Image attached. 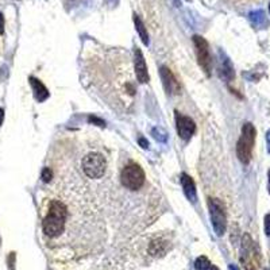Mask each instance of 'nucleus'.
I'll return each instance as SVG.
<instances>
[{
  "instance_id": "10",
  "label": "nucleus",
  "mask_w": 270,
  "mask_h": 270,
  "mask_svg": "<svg viewBox=\"0 0 270 270\" xmlns=\"http://www.w3.org/2000/svg\"><path fill=\"white\" fill-rule=\"evenodd\" d=\"M161 78H162V82H164L165 91L170 95H176L180 92V84L174 77V74L170 72V69H168L166 66H162L161 68Z\"/></svg>"
},
{
  "instance_id": "18",
  "label": "nucleus",
  "mask_w": 270,
  "mask_h": 270,
  "mask_svg": "<svg viewBox=\"0 0 270 270\" xmlns=\"http://www.w3.org/2000/svg\"><path fill=\"white\" fill-rule=\"evenodd\" d=\"M89 122L91 123H96V124H98V126H100V127L106 126V123L103 122L102 119L96 118V116H89Z\"/></svg>"
},
{
  "instance_id": "8",
  "label": "nucleus",
  "mask_w": 270,
  "mask_h": 270,
  "mask_svg": "<svg viewBox=\"0 0 270 270\" xmlns=\"http://www.w3.org/2000/svg\"><path fill=\"white\" fill-rule=\"evenodd\" d=\"M176 123H177V132L180 135V138L184 141H188L196 131V124L192 119L184 115H180L176 112Z\"/></svg>"
},
{
  "instance_id": "1",
  "label": "nucleus",
  "mask_w": 270,
  "mask_h": 270,
  "mask_svg": "<svg viewBox=\"0 0 270 270\" xmlns=\"http://www.w3.org/2000/svg\"><path fill=\"white\" fill-rule=\"evenodd\" d=\"M66 216H68V212H66L65 205L58 200L52 201L49 212H48V215L43 219V223H42L43 233L50 238L58 237L65 229Z\"/></svg>"
},
{
  "instance_id": "25",
  "label": "nucleus",
  "mask_w": 270,
  "mask_h": 270,
  "mask_svg": "<svg viewBox=\"0 0 270 270\" xmlns=\"http://www.w3.org/2000/svg\"><path fill=\"white\" fill-rule=\"evenodd\" d=\"M267 176H269V192H270V170L269 173H267Z\"/></svg>"
},
{
  "instance_id": "17",
  "label": "nucleus",
  "mask_w": 270,
  "mask_h": 270,
  "mask_svg": "<svg viewBox=\"0 0 270 270\" xmlns=\"http://www.w3.org/2000/svg\"><path fill=\"white\" fill-rule=\"evenodd\" d=\"M52 177H53V173H52V170L49 168H45L42 170V180L45 181V183H49L52 180Z\"/></svg>"
},
{
  "instance_id": "11",
  "label": "nucleus",
  "mask_w": 270,
  "mask_h": 270,
  "mask_svg": "<svg viewBox=\"0 0 270 270\" xmlns=\"http://www.w3.org/2000/svg\"><path fill=\"white\" fill-rule=\"evenodd\" d=\"M181 185H183L185 196L188 197V200L192 201V203H196L197 200L196 185H195V181L192 180V177H189L188 174L183 173V174H181Z\"/></svg>"
},
{
  "instance_id": "3",
  "label": "nucleus",
  "mask_w": 270,
  "mask_h": 270,
  "mask_svg": "<svg viewBox=\"0 0 270 270\" xmlns=\"http://www.w3.org/2000/svg\"><path fill=\"white\" fill-rule=\"evenodd\" d=\"M122 183L130 191H138L145 184V172L140 165L130 164L122 170Z\"/></svg>"
},
{
  "instance_id": "6",
  "label": "nucleus",
  "mask_w": 270,
  "mask_h": 270,
  "mask_svg": "<svg viewBox=\"0 0 270 270\" xmlns=\"http://www.w3.org/2000/svg\"><path fill=\"white\" fill-rule=\"evenodd\" d=\"M193 43L196 48V54L199 64H200L201 69L204 70L207 76L211 74V68H212V60H211V53H209L208 42L205 41L203 37L195 35L193 37Z\"/></svg>"
},
{
  "instance_id": "16",
  "label": "nucleus",
  "mask_w": 270,
  "mask_h": 270,
  "mask_svg": "<svg viewBox=\"0 0 270 270\" xmlns=\"http://www.w3.org/2000/svg\"><path fill=\"white\" fill-rule=\"evenodd\" d=\"M223 77H224L227 81H230V80H233L234 78V69L229 60H226V62L223 64Z\"/></svg>"
},
{
  "instance_id": "7",
  "label": "nucleus",
  "mask_w": 270,
  "mask_h": 270,
  "mask_svg": "<svg viewBox=\"0 0 270 270\" xmlns=\"http://www.w3.org/2000/svg\"><path fill=\"white\" fill-rule=\"evenodd\" d=\"M242 262H243L246 270H257V251L254 249L253 241L249 235H245V238H243Z\"/></svg>"
},
{
  "instance_id": "5",
  "label": "nucleus",
  "mask_w": 270,
  "mask_h": 270,
  "mask_svg": "<svg viewBox=\"0 0 270 270\" xmlns=\"http://www.w3.org/2000/svg\"><path fill=\"white\" fill-rule=\"evenodd\" d=\"M209 215H211V221H212L213 230L216 233L217 237H221L226 231V212H224V205L220 200L217 199H209Z\"/></svg>"
},
{
  "instance_id": "13",
  "label": "nucleus",
  "mask_w": 270,
  "mask_h": 270,
  "mask_svg": "<svg viewBox=\"0 0 270 270\" xmlns=\"http://www.w3.org/2000/svg\"><path fill=\"white\" fill-rule=\"evenodd\" d=\"M134 23H135V29H137L138 34H140V37H141V39H142V42H144L145 45H149L148 30H146V27H145V25H144V22L141 21V18L138 17V15H134Z\"/></svg>"
},
{
  "instance_id": "26",
  "label": "nucleus",
  "mask_w": 270,
  "mask_h": 270,
  "mask_svg": "<svg viewBox=\"0 0 270 270\" xmlns=\"http://www.w3.org/2000/svg\"><path fill=\"white\" fill-rule=\"evenodd\" d=\"M269 153H270V145H269Z\"/></svg>"
},
{
  "instance_id": "23",
  "label": "nucleus",
  "mask_w": 270,
  "mask_h": 270,
  "mask_svg": "<svg viewBox=\"0 0 270 270\" xmlns=\"http://www.w3.org/2000/svg\"><path fill=\"white\" fill-rule=\"evenodd\" d=\"M230 270H238V267H237V266L231 265V266H230Z\"/></svg>"
},
{
  "instance_id": "22",
  "label": "nucleus",
  "mask_w": 270,
  "mask_h": 270,
  "mask_svg": "<svg viewBox=\"0 0 270 270\" xmlns=\"http://www.w3.org/2000/svg\"><path fill=\"white\" fill-rule=\"evenodd\" d=\"M140 144L142 145V148H144V149H146L149 146V144L145 140H140Z\"/></svg>"
},
{
  "instance_id": "12",
  "label": "nucleus",
  "mask_w": 270,
  "mask_h": 270,
  "mask_svg": "<svg viewBox=\"0 0 270 270\" xmlns=\"http://www.w3.org/2000/svg\"><path fill=\"white\" fill-rule=\"evenodd\" d=\"M30 84L33 86L34 96H35V99H37L38 102L39 103L45 102L46 99L49 98V91H48V88H46L38 78L30 77Z\"/></svg>"
},
{
  "instance_id": "24",
  "label": "nucleus",
  "mask_w": 270,
  "mask_h": 270,
  "mask_svg": "<svg viewBox=\"0 0 270 270\" xmlns=\"http://www.w3.org/2000/svg\"><path fill=\"white\" fill-rule=\"evenodd\" d=\"M267 142H269V145H270V131L267 132Z\"/></svg>"
},
{
  "instance_id": "19",
  "label": "nucleus",
  "mask_w": 270,
  "mask_h": 270,
  "mask_svg": "<svg viewBox=\"0 0 270 270\" xmlns=\"http://www.w3.org/2000/svg\"><path fill=\"white\" fill-rule=\"evenodd\" d=\"M265 233L266 235H269L270 237V213L269 215H266L265 217Z\"/></svg>"
},
{
  "instance_id": "4",
  "label": "nucleus",
  "mask_w": 270,
  "mask_h": 270,
  "mask_svg": "<svg viewBox=\"0 0 270 270\" xmlns=\"http://www.w3.org/2000/svg\"><path fill=\"white\" fill-rule=\"evenodd\" d=\"M106 158L99 153H91L82 160V170L89 178H100L106 173Z\"/></svg>"
},
{
  "instance_id": "20",
  "label": "nucleus",
  "mask_w": 270,
  "mask_h": 270,
  "mask_svg": "<svg viewBox=\"0 0 270 270\" xmlns=\"http://www.w3.org/2000/svg\"><path fill=\"white\" fill-rule=\"evenodd\" d=\"M3 33H5V18H3V15L0 13V34Z\"/></svg>"
},
{
  "instance_id": "9",
  "label": "nucleus",
  "mask_w": 270,
  "mask_h": 270,
  "mask_svg": "<svg viewBox=\"0 0 270 270\" xmlns=\"http://www.w3.org/2000/svg\"><path fill=\"white\" fill-rule=\"evenodd\" d=\"M135 73H137V78L138 81L145 84V82L149 81V72H148V65H146V61H145L144 54L141 52L138 48L135 49Z\"/></svg>"
},
{
  "instance_id": "14",
  "label": "nucleus",
  "mask_w": 270,
  "mask_h": 270,
  "mask_svg": "<svg viewBox=\"0 0 270 270\" xmlns=\"http://www.w3.org/2000/svg\"><path fill=\"white\" fill-rule=\"evenodd\" d=\"M195 267L196 270H219L215 265H212L211 262L208 261V258L201 255L196 259V263H195Z\"/></svg>"
},
{
  "instance_id": "21",
  "label": "nucleus",
  "mask_w": 270,
  "mask_h": 270,
  "mask_svg": "<svg viewBox=\"0 0 270 270\" xmlns=\"http://www.w3.org/2000/svg\"><path fill=\"white\" fill-rule=\"evenodd\" d=\"M3 119H5V111L0 108V126H2V123H3Z\"/></svg>"
},
{
  "instance_id": "15",
  "label": "nucleus",
  "mask_w": 270,
  "mask_h": 270,
  "mask_svg": "<svg viewBox=\"0 0 270 270\" xmlns=\"http://www.w3.org/2000/svg\"><path fill=\"white\" fill-rule=\"evenodd\" d=\"M165 251V245L161 241H153L152 245H150V253L153 255H158V254H162Z\"/></svg>"
},
{
  "instance_id": "2",
  "label": "nucleus",
  "mask_w": 270,
  "mask_h": 270,
  "mask_svg": "<svg viewBox=\"0 0 270 270\" xmlns=\"http://www.w3.org/2000/svg\"><path fill=\"white\" fill-rule=\"evenodd\" d=\"M255 128L251 123H246L242 127V135L237 144V154L238 158L243 164H249L251 160V153H253L254 144H255Z\"/></svg>"
}]
</instances>
